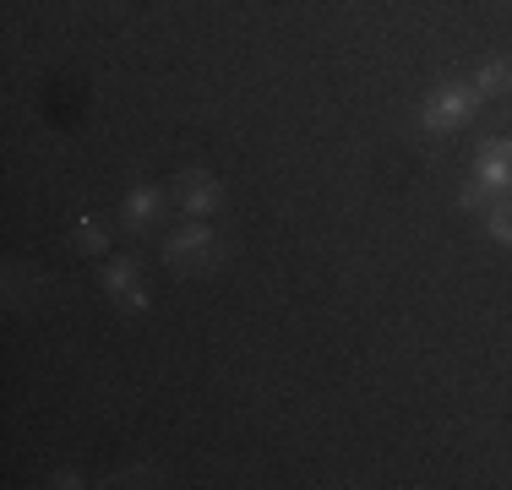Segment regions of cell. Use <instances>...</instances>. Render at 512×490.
<instances>
[{
    "instance_id": "6da1fadb",
    "label": "cell",
    "mask_w": 512,
    "mask_h": 490,
    "mask_svg": "<svg viewBox=\"0 0 512 490\" xmlns=\"http://www.w3.org/2000/svg\"><path fill=\"white\" fill-rule=\"evenodd\" d=\"M496 196H512V142L496 137L480 147V164H474V180L458 191L463 207H491Z\"/></svg>"
},
{
    "instance_id": "7a4b0ae2",
    "label": "cell",
    "mask_w": 512,
    "mask_h": 490,
    "mask_svg": "<svg viewBox=\"0 0 512 490\" xmlns=\"http://www.w3.org/2000/svg\"><path fill=\"white\" fill-rule=\"evenodd\" d=\"M218 256H224V245H218V235L207 224L175 229L164 245V262L175 267V273H207V267H218Z\"/></svg>"
},
{
    "instance_id": "3957f363",
    "label": "cell",
    "mask_w": 512,
    "mask_h": 490,
    "mask_svg": "<svg viewBox=\"0 0 512 490\" xmlns=\"http://www.w3.org/2000/svg\"><path fill=\"white\" fill-rule=\"evenodd\" d=\"M474 104H480V88H474V82H447V88L420 109V126L425 131H453L474 115Z\"/></svg>"
},
{
    "instance_id": "277c9868",
    "label": "cell",
    "mask_w": 512,
    "mask_h": 490,
    "mask_svg": "<svg viewBox=\"0 0 512 490\" xmlns=\"http://www.w3.org/2000/svg\"><path fill=\"white\" fill-rule=\"evenodd\" d=\"M218 202H224L218 175H207V169H186V180H180V207H186L191 218H213Z\"/></svg>"
},
{
    "instance_id": "5b68a950",
    "label": "cell",
    "mask_w": 512,
    "mask_h": 490,
    "mask_svg": "<svg viewBox=\"0 0 512 490\" xmlns=\"http://www.w3.org/2000/svg\"><path fill=\"white\" fill-rule=\"evenodd\" d=\"M104 289L115 294V300L126 305L131 316H142V311H148V289H142L137 262H131V256H120V262H109V267H104Z\"/></svg>"
},
{
    "instance_id": "8992f818",
    "label": "cell",
    "mask_w": 512,
    "mask_h": 490,
    "mask_svg": "<svg viewBox=\"0 0 512 490\" xmlns=\"http://www.w3.org/2000/svg\"><path fill=\"white\" fill-rule=\"evenodd\" d=\"M158 207H164V191H153V186H137V191L126 196V229H148Z\"/></svg>"
},
{
    "instance_id": "52a82bcc",
    "label": "cell",
    "mask_w": 512,
    "mask_h": 490,
    "mask_svg": "<svg viewBox=\"0 0 512 490\" xmlns=\"http://www.w3.org/2000/svg\"><path fill=\"white\" fill-rule=\"evenodd\" d=\"M474 88H480V98L507 93V88H512V66H507V60H485L480 77H474Z\"/></svg>"
},
{
    "instance_id": "ba28073f",
    "label": "cell",
    "mask_w": 512,
    "mask_h": 490,
    "mask_svg": "<svg viewBox=\"0 0 512 490\" xmlns=\"http://www.w3.org/2000/svg\"><path fill=\"white\" fill-rule=\"evenodd\" d=\"M485 235L512 245V196H496L491 202V213H485Z\"/></svg>"
},
{
    "instance_id": "9c48e42d",
    "label": "cell",
    "mask_w": 512,
    "mask_h": 490,
    "mask_svg": "<svg viewBox=\"0 0 512 490\" xmlns=\"http://www.w3.org/2000/svg\"><path fill=\"white\" fill-rule=\"evenodd\" d=\"M71 235H77V245H82V251H88V256H99L104 251V229H99V218H77V229H71Z\"/></svg>"
},
{
    "instance_id": "30bf717a",
    "label": "cell",
    "mask_w": 512,
    "mask_h": 490,
    "mask_svg": "<svg viewBox=\"0 0 512 490\" xmlns=\"http://www.w3.org/2000/svg\"><path fill=\"white\" fill-rule=\"evenodd\" d=\"M148 474H153L148 463H137V469H120V474H115V485H148Z\"/></svg>"
}]
</instances>
